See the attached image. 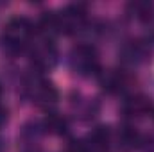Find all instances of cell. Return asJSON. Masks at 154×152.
I'll return each instance as SVG.
<instances>
[{
	"instance_id": "cell-12",
	"label": "cell",
	"mask_w": 154,
	"mask_h": 152,
	"mask_svg": "<svg viewBox=\"0 0 154 152\" xmlns=\"http://www.w3.org/2000/svg\"><path fill=\"white\" fill-rule=\"evenodd\" d=\"M149 23H151V27H152V34H154V14H152V18H151V22H149Z\"/></svg>"
},
{
	"instance_id": "cell-2",
	"label": "cell",
	"mask_w": 154,
	"mask_h": 152,
	"mask_svg": "<svg viewBox=\"0 0 154 152\" xmlns=\"http://www.w3.org/2000/svg\"><path fill=\"white\" fill-rule=\"evenodd\" d=\"M68 65H70L72 72L81 77L97 75L99 70H100V61H99V54H97L95 47L86 45V43L75 45L70 50Z\"/></svg>"
},
{
	"instance_id": "cell-4",
	"label": "cell",
	"mask_w": 154,
	"mask_h": 152,
	"mask_svg": "<svg viewBox=\"0 0 154 152\" xmlns=\"http://www.w3.org/2000/svg\"><path fill=\"white\" fill-rule=\"evenodd\" d=\"M29 50H31V63L39 74L52 70L59 61V52H57V47L52 41V38L41 36V38L34 39L31 43Z\"/></svg>"
},
{
	"instance_id": "cell-11",
	"label": "cell",
	"mask_w": 154,
	"mask_h": 152,
	"mask_svg": "<svg viewBox=\"0 0 154 152\" xmlns=\"http://www.w3.org/2000/svg\"><path fill=\"white\" fill-rule=\"evenodd\" d=\"M5 122H7V109L0 104V127H2Z\"/></svg>"
},
{
	"instance_id": "cell-10",
	"label": "cell",
	"mask_w": 154,
	"mask_h": 152,
	"mask_svg": "<svg viewBox=\"0 0 154 152\" xmlns=\"http://www.w3.org/2000/svg\"><path fill=\"white\" fill-rule=\"evenodd\" d=\"M129 9H131L133 16H136L142 22H151V18L154 14V5L147 4V2H134V4L129 5Z\"/></svg>"
},
{
	"instance_id": "cell-8",
	"label": "cell",
	"mask_w": 154,
	"mask_h": 152,
	"mask_svg": "<svg viewBox=\"0 0 154 152\" xmlns=\"http://www.w3.org/2000/svg\"><path fill=\"white\" fill-rule=\"evenodd\" d=\"M122 111L127 114V116H131V118L143 116V114H147L151 111V102L145 97H142V95H131V97H127L124 100Z\"/></svg>"
},
{
	"instance_id": "cell-7",
	"label": "cell",
	"mask_w": 154,
	"mask_h": 152,
	"mask_svg": "<svg viewBox=\"0 0 154 152\" xmlns=\"http://www.w3.org/2000/svg\"><path fill=\"white\" fill-rule=\"evenodd\" d=\"M140 143H142V136L131 125H124L118 131V134H116V145H118L120 150H124V152H131L134 149H138Z\"/></svg>"
},
{
	"instance_id": "cell-6",
	"label": "cell",
	"mask_w": 154,
	"mask_h": 152,
	"mask_svg": "<svg viewBox=\"0 0 154 152\" xmlns=\"http://www.w3.org/2000/svg\"><path fill=\"white\" fill-rule=\"evenodd\" d=\"M100 84L109 93H125L131 90L133 79L122 70H108L100 74Z\"/></svg>"
},
{
	"instance_id": "cell-5",
	"label": "cell",
	"mask_w": 154,
	"mask_h": 152,
	"mask_svg": "<svg viewBox=\"0 0 154 152\" xmlns=\"http://www.w3.org/2000/svg\"><path fill=\"white\" fill-rule=\"evenodd\" d=\"M120 57L125 65L131 66H138L142 63H145L151 57V47L143 41V39H131L127 41L122 50H120Z\"/></svg>"
},
{
	"instance_id": "cell-9",
	"label": "cell",
	"mask_w": 154,
	"mask_h": 152,
	"mask_svg": "<svg viewBox=\"0 0 154 152\" xmlns=\"http://www.w3.org/2000/svg\"><path fill=\"white\" fill-rule=\"evenodd\" d=\"M41 127H43V131H45V132H48V134L61 136V134H65V132H66V129H68V122H66V118H65L63 114L48 113L45 118H43Z\"/></svg>"
},
{
	"instance_id": "cell-3",
	"label": "cell",
	"mask_w": 154,
	"mask_h": 152,
	"mask_svg": "<svg viewBox=\"0 0 154 152\" xmlns=\"http://www.w3.org/2000/svg\"><path fill=\"white\" fill-rule=\"evenodd\" d=\"M23 91H25V97L36 104L39 108H48V106H54L59 99V91L57 88L47 81L45 77H41L39 74H34L31 75L25 84H23Z\"/></svg>"
},
{
	"instance_id": "cell-15",
	"label": "cell",
	"mask_w": 154,
	"mask_h": 152,
	"mask_svg": "<svg viewBox=\"0 0 154 152\" xmlns=\"http://www.w3.org/2000/svg\"><path fill=\"white\" fill-rule=\"evenodd\" d=\"M152 116H154V113H152Z\"/></svg>"
},
{
	"instance_id": "cell-14",
	"label": "cell",
	"mask_w": 154,
	"mask_h": 152,
	"mask_svg": "<svg viewBox=\"0 0 154 152\" xmlns=\"http://www.w3.org/2000/svg\"><path fill=\"white\" fill-rule=\"evenodd\" d=\"M0 93H2V88H0Z\"/></svg>"
},
{
	"instance_id": "cell-13",
	"label": "cell",
	"mask_w": 154,
	"mask_h": 152,
	"mask_svg": "<svg viewBox=\"0 0 154 152\" xmlns=\"http://www.w3.org/2000/svg\"><path fill=\"white\" fill-rule=\"evenodd\" d=\"M27 152H34V150H27Z\"/></svg>"
},
{
	"instance_id": "cell-1",
	"label": "cell",
	"mask_w": 154,
	"mask_h": 152,
	"mask_svg": "<svg viewBox=\"0 0 154 152\" xmlns=\"http://www.w3.org/2000/svg\"><path fill=\"white\" fill-rule=\"evenodd\" d=\"M34 34V25L25 16H13L2 32V43L4 48L11 54H20L25 48L31 47Z\"/></svg>"
}]
</instances>
